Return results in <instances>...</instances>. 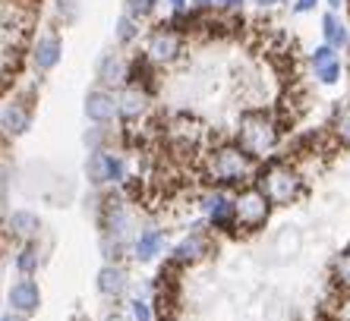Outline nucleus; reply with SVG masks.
<instances>
[{"label": "nucleus", "mask_w": 350, "mask_h": 321, "mask_svg": "<svg viewBox=\"0 0 350 321\" xmlns=\"http://www.w3.org/2000/svg\"><path fill=\"white\" fill-rule=\"evenodd\" d=\"M155 7H158V0H126V16L146 19L155 13Z\"/></svg>", "instance_id": "393cba45"}, {"label": "nucleus", "mask_w": 350, "mask_h": 321, "mask_svg": "<svg viewBox=\"0 0 350 321\" xmlns=\"http://www.w3.org/2000/svg\"><path fill=\"white\" fill-rule=\"evenodd\" d=\"M253 160H256L253 154H246L237 142L218 145V148L208 152V158H205V177L218 186H246L259 173Z\"/></svg>", "instance_id": "f257e3e1"}, {"label": "nucleus", "mask_w": 350, "mask_h": 321, "mask_svg": "<svg viewBox=\"0 0 350 321\" xmlns=\"http://www.w3.org/2000/svg\"><path fill=\"white\" fill-rule=\"evenodd\" d=\"M105 321H133V318H126L123 312H107V315H105Z\"/></svg>", "instance_id": "7c9ffc66"}, {"label": "nucleus", "mask_w": 350, "mask_h": 321, "mask_svg": "<svg viewBox=\"0 0 350 321\" xmlns=\"http://www.w3.org/2000/svg\"><path fill=\"white\" fill-rule=\"evenodd\" d=\"M117 107H120L123 120H139V117L148 111V92L139 89V85H126V89L117 95Z\"/></svg>", "instance_id": "f3484780"}, {"label": "nucleus", "mask_w": 350, "mask_h": 321, "mask_svg": "<svg viewBox=\"0 0 350 321\" xmlns=\"http://www.w3.org/2000/svg\"><path fill=\"white\" fill-rule=\"evenodd\" d=\"M95 287H98V293H101L105 299H120L123 293L130 290V277H126V271H123L117 262H107V265L98 271Z\"/></svg>", "instance_id": "ddd939ff"}, {"label": "nucleus", "mask_w": 350, "mask_h": 321, "mask_svg": "<svg viewBox=\"0 0 350 321\" xmlns=\"http://www.w3.org/2000/svg\"><path fill=\"white\" fill-rule=\"evenodd\" d=\"M139 38V19L133 16H120L117 19V41L120 44H130V41Z\"/></svg>", "instance_id": "b1692460"}, {"label": "nucleus", "mask_w": 350, "mask_h": 321, "mask_svg": "<svg viewBox=\"0 0 350 321\" xmlns=\"http://www.w3.org/2000/svg\"><path fill=\"white\" fill-rule=\"evenodd\" d=\"M332 136L338 139V142L350 145V104H344V107H338V111H334V117H332Z\"/></svg>", "instance_id": "412c9836"}, {"label": "nucleus", "mask_w": 350, "mask_h": 321, "mask_svg": "<svg viewBox=\"0 0 350 321\" xmlns=\"http://www.w3.org/2000/svg\"><path fill=\"white\" fill-rule=\"evenodd\" d=\"M85 177L92 186H120L126 183V158L117 152H92L85 158Z\"/></svg>", "instance_id": "39448f33"}, {"label": "nucleus", "mask_w": 350, "mask_h": 321, "mask_svg": "<svg viewBox=\"0 0 350 321\" xmlns=\"http://www.w3.org/2000/svg\"><path fill=\"white\" fill-rule=\"evenodd\" d=\"M41 217L35 214L32 208H16V211H10L7 214V236H13V240H19V242H29L32 240H38L41 236Z\"/></svg>", "instance_id": "9b49d317"}, {"label": "nucleus", "mask_w": 350, "mask_h": 321, "mask_svg": "<svg viewBox=\"0 0 350 321\" xmlns=\"http://www.w3.org/2000/svg\"><path fill=\"white\" fill-rule=\"evenodd\" d=\"M322 35H325V44L328 48H347L350 44V29L341 23V19L334 16V13H328L325 19H322Z\"/></svg>", "instance_id": "6ab92c4d"}, {"label": "nucleus", "mask_w": 350, "mask_h": 321, "mask_svg": "<svg viewBox=\"0 0 350 321\" xmlns=\"http://www.w3.org/2000/svg\"><path fill=\"white\" fill-rule=\"evenodd\" d=\"M344 315H347V318H350V303H347V309H344Z\"/></svg>", "instance_id": "f704fd0d"}, {"label": "nucleus", "mask_w": 350, "mask_h": 321, "mask_svg": "<svg viewBox=\"0 0 350 321\" xmlns=\"http://www.w3.org/2000/svg\"><path fill=\"white\" fill-rule=\"evenodd\" d=\"M0 321H29V315H19V312H13V309H7V312L0 315Z\"/></svg>", "instance_id": "c85d7f7f"}, {"label": "nucleus", "mask_w": 350, "mask_h": 321, "mask_svg": "<svg viewBox=\"0 0 350 321\" xmlns=\"http://www.w3.org/2000/svg\"><path fill=\"white\" fill-rule=\"evenodd\" d=\"M312 7H316V0H297V3H293V13H310Z\"/></svg>", "instance_id": "cd10ccee"}, {"label": "nucleus", "mask_w": 350, "mask_h": 321, "mask_svg": "<svg viewBox=\"0 0 350 321\" xmlns=\"http://www.w3.org/2000/svg\"><path fill=\"white\" fill-rule=\"evenodd\" d=\"M85 117H89L95 126H107V123L120 117V107H117V95L105 89H92L85 95Z\"/></svg>", "instance_id": "f8f14e48"}, {"label": "nucleus", "mask_w": 350, "mask_h": 321, "mask_svg": "<svg viewBox=\"0 0 350 321\" xmlns=\"http://www.w3.org/2000/svg\"><path fill=\"white\" fill-rule=\"evenodd\" d=\"M60 54H64V44H60L57 35H54V32L41 35V38L35 41V48H32V64H35V70H41V72L54 70V66L60 64Z\"/></svg>", "instance_id": "2eb2a0df"}, {"label": "nucleus", "mask_w": 350, "mask_h": 321, "mask_svg": "<svg viewBox=\"0 0 350 321\" xmlns=\"http://www.w3.org/2000/svg\"><path fill=\"white\" fill-rule=\"evenodd\" d=\"M332 281L338 283L341 290H350V252L344 249L341 255L334 258V265H332Z\"/></svg>", "instance_id": "5701e85b"}, {"label": "nucleus", "mask_w": 350, "mask_h": 321, "mask_svg": "<svg viewBox=\"0 0 350 321\" xmlns=\"http://www.w3.org/2000/svg\"><path fill=\"white\" fill-rule=\"evenodd\" d=\"M202 211H205V217H208V227H212V230H218V233L240 230V224H237V199H230L224 189L205 193Z\"/></svg>", "instance_id": "423d86ee"}, {"label": "nucleus", "mask_w": 350, "mask_h": 321, "mask_svg": "<svg viewBox=\"0 0 350 321\" xmlns=\"http://www.w3.org/2000/svg\"><path fill=\"white\" fill-rule=\"evenodd\" d=\"M130 318L133 321H152V305L146 303V299H133L130 303Z\"/></svg>", "instance_id": "bb28decb"}, {"label": "nucleus", "mask_w": 350, "mask_h": 321, "mask_svg": "<svg viewBox=\"0 0 350 321\" xmlns=\"http://www.w3.org/2000/svg\"><path fill=\"white\" fill-rule=\"evenodd\" d=\"M256 183H259V189L271 199V205H293V201L306 193L300 170L291 167L287 160H269V164L256 173Z\"/></svg>", "instance_id": "7ed1b4c3"}, {"label": "nucleus", "mask_w": 350, "mask_h": 321, "mask_svg": "<svg viewBox=\"0 0 350 321\" xmlns=\"http://www.w3.org/2000/svg\"><path fill=\"white\" fill-rule=\"evenodd\" d=\"M218 7H224V10H240V7H243V0H218Z\"/></svg>", "instance_id": "c756f323"}, {"label": "nucleus", "mask_w": 350, "mask_h": 321, "mask_svg": "<svg viewBox=\"0 0 350 321\" xmlns=\"http://www.w3.org/2000/svg\"><path fill=\"white\" fill-rule=\"evenodd\" d=\"M167 3H171L177 13H183V7H187V0H167Z\"/></svg>", "instance_id": "2f4dec72"}, {"label": "nucleus", "mask_w": 350, "mask_h": 321, "mask_svg": "<svg viewBox=\"0 0 350 321\" xmlns=\"http://www.w3.org/2000/svg\"><path fill=\"white\" fill-rule=\"evenodd\" d=\"M253 3H256V7H262V10H265V7H275L278 0H253Z\"/></svg>", "instance_id": "473e14b6"}, {"label": "nucleus", "mask_w": 350, "mask_h": 321, "mask_svg": "<svg viewBox=\"0 0 350 321\" xmlns=\"http://www.w3.org/2000/svg\"><path fill=\"white\" fill-rule=\"evenodd\" d=\"M208 255H212V240H208V233H202V230L187 233V236L174 246V262H177V265H196V262H202V258H208Z\"/></svg>", "instance_id": "9d476101"}, {"label": "nucleus", "mask_w": 350, "mask_h": 321, "mask_svg": "<svg viewBox=\"0 0 350 321\" xmlns=\"http://www.w3.org/2000/svg\"><path fill=\"white\" fill-rule=\"evenodd\" d=\"M95 79L101 85H117V82L126 79V64H123L117 54H105L95 66Z\"/></svg>", "instance_id": "a211bd4d"}, {"label": "nucleus", "mask_w": 350, "mask_h": 321, "mask_svg": "<svg viewBox=\"0 0 350 321\" xmlns=\"http://www.w3.org/2000/svg\"><path fill=\"white\" fill-rule=\"evenodd\" d=\"M341 3H344V0H328V7H332V10H338Z\"/></svg>", "instance_id": "72a5a7b5"}, {"label": "nucleus", "mask_w": 350, "mask_h": 321, "mask_svg": "<svg viewBox=\"0 0 350 321\" xmlns=\"http://www.w3.org/2000/svg\"><path fill=\"white\" fill-rule=\"evenodd\" d=\"M0 126H3V136H25L29 129H32V111H29V104L25 101H19V98H10L7 104H3V111H0Z\"/></svg>", "instance_id": "1a4fd4ad"}, {"label": "nucleus", "mask_w": 350, "mask_h": 321, "mask_svg": "<svg viewBox=\"0 0 350 321\" xmlns=\"http://www.w3.org/2000/svg\"><path fill=\"white\" fill-rule=\"evenodd\" d=\"M13 268H16L23 277H32V274H38V268H41V252H38V246H23V249L13 255Z\"/></svg>", "instance_id": "aec40b11"}, {"label": "nucleus", "mask_w": 350, "mask_h": 321, "mask_svg": "<svg viewBox=\"0 0 350 321\" xmlns=\"http://www.w3.org/2000/svg\"><path fill=\"white\" fill-rule=\"evenodd\" d=\"M7 305L19 315H35L41 309V287L32 277H19V281L7 290Z\"/></svg>", "instance_id": "6e6552de"}, {"label": "nucleus", "mask_w": 350, "mask_h": 321, "mask_svg": "<svg viewBox=\"0 0 350 321\" xmlns=\"http://www.w3.org/2000/svg\"><path fill=\"white\" fill-rule=\"evenodd\" d=\"M111 139V129L107 126H92L85 132V145H89L92 152H105V142Z\"/></svg>", "instance_id": "a878e982"}, {"label": "nucleus", "mask_w": 350, "mask_h": 321, "mask_svg": "<svg viewBox=\"0 0 350 321\" xmlns=\"http://www.w3.org/2000/svg\"><path fill=\"white\" fill-rule=\"evenodd\" d=\"M310 64H312V72H316V79L322 82V85H334V82L341 79V57L334 54V48H328V44L312 51Z\"/></svg>", "instance_id": "4468645a"}, {"label": "nucleus", "mask_w": 350, "mask_h": 321, "mask_svg": "<svg viewBox=\"0 0 350 321\" xmlns=\"http://www.w3.org/2000/svg\"><path fill=\"white\" fill-rule=\"evenodd\" d=\"M164 252V230L161 227H146V230H136V240H133V258L139 262H152Z\"/></svg>", "instance_id": "dca6fc26"}, {"label": "nucleus", "mask_w": 350, "mask_h": 321, "mask_svg": "<svg viewBox=\"0 0 350 321\" xmlns=\"http://www.w3.org/2000/svg\"><path fill=\"white\" fill-rule=\"evenodd\" d=\"M281 142L278 120L265 111H243L237 123V145L253 158H271V152Z\"/></svg>", "instance_id": "f03ea898"}, {"label": "nucleus", "mask_w": 350, "mask_h": 321, "mask_svg": "<svg viewBox=\"0 0 350 321\" xmlns=\"http://www.w3.org/2000/svg\"><path fill=\"white\" fill-rule=\"evenodd\" d=\"M180 51H183L180 35L174 32L171 25H161V29H158V32H152V38H148L146 57L152 60V64H174V60L180 57Z\"/></svg>", "instance_id": "0eeeda50"}, {"label": "nucleus", "mask_w": 350, "mask_h": 321, "mask_svg": "<svg viewBox=\"0 0 350 321\" xmlns=\"http://www.w3.org/2000/svg\"><path fill=\"white\" fill-rule=\"evenodd\" d=\"M297 249H300V230H297V227H281L275 252L278 255H291V252H297Z\"/></svg>", "instance_id": "4be33fe9"}, {"label": "nucleus", "mask_w": 350, "mask_h": 321, "mask_svg": "<svg viewBox=\"0 0 350 321\" xmlns=\"http://www.w3.org/2000/svg\"><path fill=\"white\" fill-rule=\"evenodd\" d=\"M234 199H237V224L243 227V230L253 233V230L269 224L271 199L262 193L259 186H243Z\"/></svg>", "instance_id": "20e7f679"}]
</instances>
